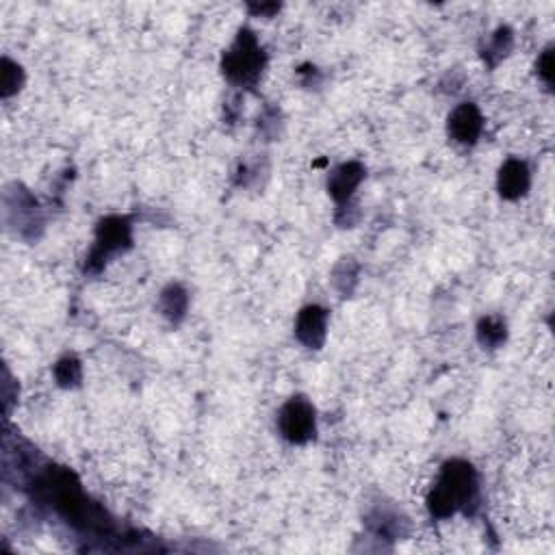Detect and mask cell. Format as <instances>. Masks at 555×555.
<instances>
[{"label": "cell", "mask_w": 555, "mask_h": 555, "mask_svg": "<svg viewBox=\"0 0 555 555\" xmlns=\"http://www.w3.org/2000/svg\"><path fill=\"white\" fill-rule=\"evenodd\" d=\"M536 68H538V77L543 78L547 87H551L553 85V50L551 48H547L543 54H540Z\"/></svg>", "instance_id": "9a60e30c"}, {"label": "cell", "mask_w": 555, "mask_h": 555, "mask_svg": "<svg viewBox=\"0 0 555 555\" xmlns=\"http://www.w3.org/2000/svg\"><path fill=\"white\" fill-rule=\"evenodd\" d=\"M437 486L447 494L458 512L473 514L479 506V477L467 460H447L441 469Z\"/></svg>", "instance_id": "7a4b0ae2"}, {"label": "cell", "mask_w": 555, "mask_h": 555, "mask_svg": "<svg viewBox=\"0 0 555 555\" xmlns=\"http://www.w3.org/2000/svg\"><path fill=\"white\" fill-rule=\"evenodd\" d=\"M532 184V174H529L527 163L521 159H508L502 165L497 176V189L499 196L503 200H518L529 192Z\"/></svg>", "instance_id": "ba28073f"}, {"label": "cell", "mask_w": 555, "mask_h": 555, "mask_svg": "<svg viewBox=\"0 0 555 555\" xmlns=\"http://www.w3.org/2000/svg\"><path fill=\"white\" fill-rule=\"evenodd\" d=\"M278 429L284 441L291 445H306L317 432V414L306 397H291L278 412Z\"/></svg>", "instance_id": "277c9868"}, {"label": "cell", "mask_w": 555, "mask_h": 555, "mask_svg": "<svg viewBox=\"0 0 555 555\" xmlns=\"http://www.w3.org/2000/svg\"><path fill=\"white\" fill-rule=\"evenodd\" d=\"M477 339L484 347H490V349L502 347L508 339L506 322H503L502 317H494V314L484 317L482 322L477 323Z\"/></svg>", "instance_id": "8fae6325"}, {"label": "cell", "mask_w": 555, "mask_h": 555, "mask_svg": "<svg viewBox=\"0 0 555 555\" xmlns=\"http://www.w3.org/2000/svg\"><path fill=\"white\" fill-rule=\"evenodd\" d=\"M24 85V69L18 66L16 61H12L9 57L3 59V78H0V94L3 98H12L22 89Z\"/></svg>", "instance_id": "4fadbf2b"}, {"label": "cell", "mask_w": 555, "mask_h": 555, "mask_svg": "<svg viewBox=\"0 0 555 555\" xmlns=\"http://www.w3.org/2000/svg\"><path fill=\"white\" fill-rule=\"evenodd\" d=\"M131 243H133L131 219L122 217V215H111V217L100 219V224L96 226V243H94L92 252H89L87 257V263H85V272L98 273L113 254L131 248Z\"/></svg>", "instance_id": "3957f363"}, {"label": "cell", "mask_w": 555, "mask_h": 555, "mask_svg": "<svg viewBox=\"0 0 555 555\" xmlns=\"http://www.w3.org/2000/svg\"><path fill=\"white\" fill-rule=\"evenodd\" d=\"M364 174H367V169H364V165L358 161H347L339 165V167H334L328 176L330 198H332L339 207L349 204V200H352L356 189L360 187V183L364 180Z\"/></svg>", "instance_id": "52a82bcc"}, {"label": "cell", "mask_w": 555, "mask_h": 555, "mask_svg": "<svg viewBox=\"0 0 555 555\" xmlns=\"http://www.w3.org/2000/svg\"><path fill=\"white\" fill-rule=\"evenodd\" d=\"M265 63H267V57H265V50L258 44L257 35L243 29L224 53L222 72L233 85L252 87L261 78Z\"/></svg>", "instance_id": "6da1fadb"}, {"label": "cell", "mask_w": 555, "mask_h": 555, "mask_svg": "<svg viewBox=\"0 0 555 555\" xmlns=\"http://www.w3.org/2000/svg\"><path fill=\"white\" fill-rule=\"evenodd\" d=\"M252 12H257V13H263V16H267L269 12H278V4H252Z\"/></svg>", "instance_id": "2e32d148"}, {"label": "cell", "mask_w": 555, "mask_h": 555, "mask_svg": "<svg viewBox=\"0 0 555 555\" xmlns=\"http://www.w3.org/2000/svg\"><path fill=\"white\" fill-rule=\"evenodd\" d=\"M295 337L302 345L311 349H322L328 337V311L311 304L304 306L295 319Z\"/></svg>", "instance_id": "5b68a950"}, {"label": "cell", "mask_w": 555, "mask_h": 555, "mask_svg": "<svg viewBox=\"0 0 555 555\" xmlns=\"http://www.w3.org/2000/svg\"><path fill=\"white\" fill-rule=\"evenodd\" d=\"M358 265L352 258H343V263L334 269V284L341 293H352V284L356 282Z\"/></svg>", "instance_id": "5bb4252c"}, {"label": "cell", "mask_w": 555, "mask_h": 555, "mask_svg": "<svg viewBox=\"0 0 555 555\" xmlns=\"http://www.w3.org/2000/svg\"><path fill=\"white\" fill-rule=\"evenodd\" d=\"M512 42H514V35L510 31L508 27H499L497 31L488 37L486 48H484L482 57L488 66H497L499 61L508 57L510 50H512Z\"/></svg>", "instance_id": "30bf717a"}, {"label": "cell", "mask_w": 555, "mask_h": 555, "mask_svg": "<svg viewBox=\"0 0 555 555\" xmlns=\"http://www.w3.org/2000/svg\"><path fill=\"white\" fill-rule=\"evenodd\" d=\"M54 380L63 388H77L83 380V364L77 356H63L54 364Z\"/></svg>", "instance_id": "7c38bea8"}, {"label": "cell", "mask_w": 555, "mask_h": 555, "mask_svg": "<svg viewBox=\"0 0 555 555\" xmlns=\"http://www.w3.org/2000/svg\"><path fill=\"white\" fill-rule=\"evenodd\" d=\"M189 295L180 284H169L161 293V311L172 323H178L187 314Z\"/></svg>", "instance_id": "9c48e42d"}, {"label": "cell", "mask_w": 555, "mask_h": 555, "mask_svg": "<svg viewBox=\"0 0 555 555\" xmlns=\"http://www.w3.org/2000/svg\"><path fill=\"white\" fill-rule=\"evenodd\" d=\"M449 137L453 142L464 143V146H473L484 131V118L479 109L473 102H462L453 109L447 122Z\"/></svg>", "instance_id": "8992f818"}]
</instances>
